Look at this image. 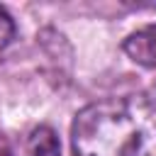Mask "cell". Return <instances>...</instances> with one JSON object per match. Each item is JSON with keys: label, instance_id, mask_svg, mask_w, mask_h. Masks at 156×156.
<instances>
[{"label": "cell", "instance_id": "6da1fadb", "mask_svg": "<svg viewBox=\"0 0 156 156\" xmlns=\"http://www.w3.org/2000/svg\"><path fill=\"white\" fill-rule=\"evenodd\" d=\"M71 144L76 156H156V85L83 107Z\"/></svg>", "mask_w": 156, "mask_h": 156}, {"label": "cell", "instance_id": "7a4b0ae2", "mask_svg": "<svg viewBox=\"0 0 156 156\" xmlns=\"http://www.w3.org/2000/svg\"><path fill=\"white\" fill-rule=\"evenodd\" d=\"M124 54L146 68H156V24L141 27L124 39Z\"/></svg>", "mask_w": 156, "mask_h": 156}, {"label": "cell", "instance_id": "3957f363", "mask_svg": "<svg viewBox=\"0 0 156 156\" xmlns=\"http://www.w3.org/2000/svg\"><path fill=\"white\" fill-rule=\"evenodd\" d=\"M27 156H61L56 132L51 127H37L27 139Z\"/></svg>", "mask_w": 156, "mask_h": 156}, {"label": "cell", "instance_id": "277c9868", "mask_svg": "<svg viewBox=\"0 0 156 156\" xmlns=\"http://www.w3.org/2000/svg\"><path fill=\"white\" fill-rule=\"evenodd\" d=\"M12 37H15V22L7 15V10L0 7V49H5Z\"/></svg>", "mask_w": 156, "mask_h": 156}, {"label": "cell", "instance_id": "5b68a950", "mask_svg": "<svg viewBox=\"0 0 156 156\" xmlns=\"http://www.w3.org/2000/svg\"><path fill=\"white\" fill-rule=\"evenodd\" d=\"M0 156H10V151H7V146H5L2 139H0Z\"/></svg>", "mask_w": 156, "mask_h": 156}]
</instances>
